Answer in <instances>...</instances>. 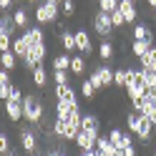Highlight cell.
I'll return each instance as SVG.
<instances>
[{
    "instance_id": "cell-30",
    "label": "cell",
    "mask_w": 156,
    "mask_h": 156,
    "mask_svg": "<svg viewBox=\"0 0 156 156\" xmlns=\"http://www.w3.org/2000/svg\"><path fill=\"white\" fill-rule=\"evenodd\" d=\"M61 45H63V51H76V35L71 30L61 33Z\"/></svg>"
},
{
    "instance_id": "cell-50",
    "label": "cell",
    "mask_w": 156,
    "mask_h": 156,
    "mask_svg": "<svg viewBox=\"0 0 156 156\" xmlns=\"http://www.w3.org/2000/svg\"><path fill=\"white\" fill-rule=\"evenodd\" d=\"M38 156H41V154H38Z\"/></svg>"
},
{
    "instance_id": "cell-34",
    "label": "cell",
    "mask_w": 156,
    "mask_h": 156,
    "mask_svg": "<svg viewBox=\"0 0 156 156\" xmlns=\"http://www.w3.org/2000/svg\"><path fill=\"white\" fill-rule=\"evenodd\" d=\"M81 96H83V98H88V101L96 96V88L91 86V81H88V78H86V81L81 83Z\"/></svg>"
},
{
    "instance_id": "cell-35",
    "label": "cell",
    "mask_w": 156,
    "mask_h": 156,
    "mask_svg": "<svg viewBox=\"0 0 156 156\" xmlns=\"http://www.w3.org/2000/svg\"><path fill=\"white\" fill-rule=\"evenodd\" d=\"M10 139H8V133L0 131V156H5V154H10Z\"/></svg>"
},
{
    "instance_id": "cell-1",
    "label": "cell",
    "mask_w": 156,
    "mask_h": 156,
    "mask_svg": "<svg viewBox=\"0 0 156 156\" xmlns=\"http://www.w3.org/2000/svg\"><path fill=\"white\" fill-rule=\"evenodd\" d=\"M23 119L35 126V129H41L43 121H45V108H43V101L38 98V96L33 93H25V98H23Z\"/></svg>"
},
{
    "instance_id": "cell-23",
    "label": "cell",
    "mask_w": 156,
    "mask_h": 156,
    "mask_svg": "<svg viewBox=\"0 0 156 156\" xmlns=\"http://www.w3.org/2000/svg\"><path fill=\"white\" fill-rule=\"evenodd\" d=\"M139 63H141L139 68H144V71H151V73H156V45H154L151 51H149V53H146V55L141 58Z\"/></svg>"
},
{
    "instance_id": "cell-48",
    "label": "cell",
    "mask_w": 156,
    "mask_h": 156,
    "mask_svg": "<svg viewBox=\"0 0 156 156\" xmlns=\"http://www.w3.org/2000/svg\"><path fill=\"white\" fill-rule=\"evenodd\" d=\"M131 3H139V0H131Z\"/></svg>"
},
{
    "instance_id": "cell-47",
    "label": "cell",
    "mask_w": 156,
    "mask_h": 156,
    "mask_svg": "<svg viewBox=\"0 0 156 156\" xmlns=\"http://www.w3.org/2000/svg\"><path fill=\"white\" fill-rule=\"evenodd\" d=\"M151 156H156V146H154V151H151Z\"/></svg>"
},
{
    "instance_id": "cell-38",
    "label": "cell",
    "mask_w": 156,
    "mask_h": 156,
    "mask_svg": "<svg viewBox=\"0 0 156 156\" xmlns=\"http://www.w3.org/2000/svg\"><path fill=\"white\" fill-rule=\"evenodd\" d=\"M10 93H13V83H0V101H8L10 98Z\"/></svg>"
},
{
    "instance_id": "cell-39",
    "label": "cell",
    "mask_w": 156,
    "mask_h": 156,
    "mask_svg": "<svg viewBox=\"0 0 156 156\" xmlns=\"http://www.w3.org/2000/svg\"><path fill=\"white\" fill-rule=\"evenodd\" d=\"M123 154H126V156H139V149L131 144V146H126V149H123Z\"/></svg>"
},
{
    "instance_id": "cell-8",
    "label": "cell",
    "mask_w": 156,
    "mask_h": 156,
    "mask_svg": "<svg viewBox=\"0 0 156 156\" xmlns=\"http://www.w3.org/2000/svg\"><path fill=\"white\" fill-rule=\"evenodd\" d=\"M23 35V41L28 43V45H41V43H45V33H43V28L41 25H33V28H28V30H23L20 33Z\"/></svg>"
},
{
    "instance_id": "cell-32",
    "label": "cell",
    "mask_w": 156,
    "mask_h": 156,
    "mask_svg": "<svg viewBox=\"0 0 156 156\" xmlns=\"http://www.w3.org/2000/svg\"><path fill=\"white\" fill-rule=\"evenodd\" d=\"M76 0H63V3H61V10H63V15L66 18H73L76 15Z\"/></svg>"
},
{
    "instance_id": "cell-10",
    "label": "cell",
    "mask_w": 156,
    "mask_h": 156,
    "mask_svg": "<svg viewBox=\"0 0 156 156\" xmlns=\"http://www.w3.org/2000/svg\"><path fill=\"white\" fill-rule=\"evenodd\" d=\"M96 139L98 136H93V133H88V131H81L76 136V146H78V151H96Z\"/></svg>"
},
{
    "instance_id": "cell-21",
    "label": "cell",
    "mask_w": 156,
    "mask_h": 156,
    "mask_svg": "<svg viewBox=\"0 0 156 156\" xmlns=\"http://www.w3.org/2000/svg\"><path fill=\"white\" fill-rule=\"evenodd\" d=\"M126 83H129V68H126V66L113 68V86H116V88H123V91H126Z\"/></svg>"
},
{
    "instance_id": "cell-46",
    "label": "cell",
    "mask_w": 156,
    "mask_h": 156,
    "mask_svg": "<svg viewBox=\"0 0 156 156\" xmlns=\"http://www.w3.org/2000/svg\"><path fill=\"white\" fill-rule=\"evenodd\" d=\"M151 91H154V93H156V81H154V86H151Z\"/></svg>"
},
{
    "instance_id": "cell-19",
    "label": "cell",
    "mask_w": 156,
    "mask_h": 156,
    "mask_svg": "<svg viewBox=\"0 0 156 156\" xmlns=\"http://www.w3.org/2000/svg\"><path fill=\"white\" fill-rule=\"evenodd\" d=\"M30 81L35 88H45V83H48V71H45V66H38L35 71L30 73Z\"/></svg>"
},
{
    "instance_id": "cell-12",
    "label": "cell",
    "mask_w": 156,
    "mask_h": 156,
    "mask_svg": "<svg viewBox=\"0 0 156 156\" xmlns=\"http://www.w3.org/2000/svg\"><path fill=\"white\" fill-rule=\"evenodd\" d=\"M78 106H81V101H78V103H71V101H55V119L68 121V119H71V113H73V108H78Z\"/></svg>"
},
{
    "instance_id": "cell-28",
    "label": "cell",
    "mask_w": 156,
    "mask_h": 156,
    "mask_svg": "<svg viewBox=\"0 0 156 156\" xmlns=\"http://www.w3.org/2000/svg\"><path fill=\"white\" fill-rule=\"evenodd\" d=\"M139 126H141V113L129 111V113H126V129H129L131 133H136V131H139Z\"/></svg>"
},
{
    "instance_id": "cell-17",
    "label": "cell",
    "mask_w": 156,
    "mask_h": 156,
    "mask_svg": "<svg viewBox=\"0 0 156 156\" xmlns=\"http://www.w3.org/2000/svg\"><path fill=\"white\" fill-rule=\"evenodd\" d=\"M126 88H141V91H146L141 68H129V83H126Z\"/></svg>"
},
{
    "instance_id": "cell-41",
    "label": "cell",
    "mask_w": 156,
    "mask_h": 156,
    "mask_svg": "<svg viewBox=\"0 0 156 156\" xmlns=\"http://www.w3.org/2000/svg\"><path fill=\"white\" fill-rule=\"evenodd\" d=\"M146 3H149V8H154V10H156V0H146Z\"/></svg>"
},
{
    "instance_id": "cell-13",
    "label": "cell",
    "mask_w": 156,
    "mask_h": 156,
    "mask_svg": "<svg viewBox=\"0 0 156 156\" xmlns=\"http://www.w3.org/2000/svg\"><path fill=\"white\" fill-rule=\"evenodd\" d=\"M5 116H8V121H13V123H20V121H23V103L5 101Z\"/></svg>"
},
{
    "instance_id": "cell-25",
    "label": "cell",
    "mask_w": 156,
    "mask_h": 156,
    "mask_svg": "<svg viewBox=\"0 0 156 156\" xmlns=\"http://www.w3.org/2000/svg\"><path fill=\"white\" fill-rule=\"evenodd\" d=\"M0 68H5V71H15V68H18V58H15L13 51L0 53Z\"/></svg>"
},
{
    "instance_id": "cell-44",
    "label": "cell",
    "mask_w": 156,
    "mask_h": 156,
    "mask_svg": "<svg viewBox=\"0 0 156 156\" xmlns=\"http://www.w3.org/2000/svg\"><path fill=\"white\" fill-rule=\"evenodd\" d=\"M0 35H5V28H3V23H0Z\"/></svg>"
},
{
    "instance_id": "cell-45",
    "label": "cell",
    "mask_w": 156,
    "mask_h": 156,
    "mask_svg": "<svg viewBox=\"0 0 156 156\" xmlns=\"http://www.w3.org/2000/svg\"><path fill=\"white\" fill-rule=\"evenodd\" d=\"M93 156H103V154H101V151H93Z\"/></svg>"
},
{
    "instance_id": "cell-26",
    "label": "cell",
    "mask_w": 156,
    "mask_h": 156,
    "mask_svg": "<svg viewBox=\"0 0 156 156\" xmlns=\"http://www.w3.org/2000/svg\"><path fill=\"white\" fill-rule=\"evenodd\" d=\"M96 71H98V76H101V81H103V88H111L113 86V68H108V66H98L96 68Z\"/></svg>"
},
{
    "instance_id": "cell-14",
    "label": "cell",
    "mask_w": 156,
    "mask_h": 156,
    "mask_svg": "<svg viewBox=\"0 0 156 156\" xmlns=\"http://www.w3.org/2000/svg\"><path fill=\"white\" fill-rule=\"evenodd\" d=\"M13 20L18 25V30H28V28H30V13H28V8H15Z\"/></svg>"
},
{
    "instance_id": "cell-5",
    "label": "cell",
    "mask_w": 156,
    "mask_h": 156,
    "mask_svg": "<svg viewBox=\"0 0 156 156\" xmlns=\"http://www.w3.org/2000/svg\"><path fill=\"white\" fill-rule=\"evenodd\" d=\"M73 35H76V51L81 53L83 58H86V55H91V51H93V45H91V33H88V30H83V28H78Z\"/></svg>"
},
{
    "instance_id": "cell-3",
    "label": "cell",
    "mask_w": 156,
    "mask_h": 156,
    "mask_svg": "<svg viewBox=\"0 0 156 156\" xmlns=\"http://www.w3.org/2000/svg\"><path fill=\"white\" fill-rule=\"evenodd\" d=\"M91 23H93V33L96 35H101L103 41H108L111 33H113V23H111V13H103L98 10L93 18H91Z\"/></svg>"
},
{
    "instance_id": "cell-33",
    "label": "cell",
    "mask_w": 156,
    "mask_h": 156,
    "mask_svg": "<svg viewBox=\"0 0 156 156\" xmlns=\"http://www.w3.org/2000/svg\"><path fill=\"white\" fill-rule=\"evenodd\" d=\"M98 10H103V13L119 10V0H98Z\"/></svg>"
},
{
    "instance_id": "cell-40",
    "label": "cell",
    "mask_w": 156,
    "mask_h": 156,
    "mask_svg": "<svg viewBox=\"0 0 156 156\" xmlns=\"http://www.w3.org/2000/svg\"><path fill=\"white\" fill-rule=\"evenodd\" d=\"M10 5H13V0H0V13H5Z\"/></svg>"
},
{
    "instance_id": "cell-36",
    "label": "cell",
    "mask_w": 156,
    "mask_h": 156,
    "mask_svg": "<svg viewBox=\"0 0 156 156\" xmlns=\"http://www.w3.org/2000/svg\"><path fill=\"white\" fill-rule=\"evenodd\" d=\"M111 23H113V28H116V30H121V28L126 25V20H123L121 10H113V13H111Z\"/></svg>"
},
{
    "instance_id": "cell-43",
    "label": "cell",
    "mask_w": 156,
    "mask_h": 156,
    "mask_svg": "<svg viewBox=\"0 0 156 156\" xmlns=\"http://www.w3.org/2000/svg\"><path fill=\"white\" fill-rule=\"evenodd\" d=\"M43 3H53V5H58V3H63V0H43Z\"/></svg>"
},
{
    "instance_id": "cell-15",
    "label": "cell",
    "mask_w": 156,
    "mask_h": 156,
    "mask_svg": "<svg viewBox=\"0 0 156 156\" xmlns=\"http://www.w3.org/2000/svg\"><path fill=\"white\" fill-rule=\"evenodd\" d=\"M154 45H156L154 41H133V43H131V55L136 58V61H141V58L149 53Z\"/></svg>"
},
{
    "instance_id": "cell-22",
    "label": "cell",
    "mask_w": 156,
    "mask_h": 156,
    "mask_svg": "<svg viewBox=\"0 0 156 156\" xmlns=\"http://www.w3.org/2000/svg\"><path fill=\"white\" fill-rule=\"evenodd\" d=\"M96 151H101L103 156H113L116 154V146L108 141V136H98V139H96Z\"/></svg>"
},
{
    "instance_id": "cell-49",
    "label": "cell",
    "mask_w": 156,
    "mask_h": 156,
    "mask_svg": "<svg viewBox=\"0 0 156 156\" xmlns=\"http://www.w3.org/2000/svg\"><path fill=\"white\" fill-rule=\"evenodd\" d=\"M33 3H38V0H33Z\"/></svg>"
},
{
    "instance_id": "cell-18",
    "label": "cell",
    "mask_w": 156,
    "mask_h": 156,
    "mask_svg": "<svg viewBox=\"0 0 156 156\" xmlns=\"http://www.w3.org/2000/svg\"><path fill=\"white\" fill-rule=\"evenodd\" d=\"M131 35H133V41H154V33H151V28L146 23H136Z\"/></svg>"
},
{
    "instance_id": "cell-20",
    "label": "cell",
    "mask_w": 156,
    "mask_h": 156,
    "mask_svg": "<svg viewBox=\"0 0 156 156\" xmlns=\"http://www.w3.org/2000/svg\"><path fill=\"white\" fill-rule=\"evenodd\" d=\"M0 23H3V28H5V35L18 38V35H15V33H18V25H15V20H13V13H0Z\"/></svg>"
},
{
    "instance_id": "cell-31",
    "label": "cell",
    "mask_w": 156,
    "mask_h": 156,
    "mask_svg": "<svg viewBox=\"0 0 156 156\" xmlns=\"http://www.w3.org/2000/svg\"><path fill=\"white\" fill-rule=\"evenodd\" d=\"M71 83V71H53V86Z\"/></svg>"
},
{
    "instance_id": "cell-29",
    "label": "cell",
    "mask_w": 156,
    "mask_h": 156,
    "mask_svg": "<svg viewBox=\"0 0 156 156\" xmlns=\"http://www.w3.org/2000/svg\"><path fill=\"white\" fill-rule=\"evenodd\" d=\"M53 71H71V55H66V53L55 55L53 58Z\"/></svg>"
},
{
    "instance_id": "cell-7",
    "label": "cell",
    "mask_w": 156,
    "mask_h": 156,
    "mask_svg": "<svg viewBox=\"0 0 156 156\" xmlns=\"http://www.w3.org/2000/svg\"><path fill=\"white\" fill-rule=\"evenodd\" d=\"M81 131H88V133H93V136H101V119H98L93 111H91V113H83Z\"/></svg>"
},
{
    "instance_id": "cell-42",
    "label": "cell",
    "mask_w": 156,
    "mask_h": 156,
    "mask_svg": "<svg viewBox=\"0 0 156 156\" xmlns=\"http://www.w3.org/2000/svg\"><path fill=\"white\" fill-rule=\"evenodd\" d=\"M113 156H126V154H123V149H116V154H113Z\"/></svg>"
},
{
    "instance_id": "cell-6",
    "label": "cell",
    "mask_w": 156,
    "mask_h": 156,
    "mask_svg": "<svg viewBox=\"0 0 156 156\" xmlns=\"http://www.w3.org/2000/svg\"><path fill=\"white\" fill-rule=\"evenodd\" d=\"M119 10L123 15L126 25H136V18H139V8H136V3H131V0H119Z\"/></svg>"
},
{
    "instance_id": "cell-4",
    "label": "cell",
    "mask_w": 156,
    "mask_h": 156,
    "mask_svg": "<svg viewBox=\"0 0 156 156\" xmlns=\"http://www.w3.org/2000/svg\"><path fill=\"white\" fill-rule=\"evenodd\" d=\"M33 18L38 20V25L58 23V5H53V3H41V5L33 10Z\"/></svg>"
},
{
    "instance_id": "cell-24",
    "label": "cell",
    "mask_w": 156,
    "mask_h": 156,
    "mask_svg": "<svg viewBox=\"0 0 156 156\" xmlns=\"http://www.w3.org/2000/svg\"><path fill=\"white\" fill-rule=\"evenodd\" d=\"M113 55H116L113 43H111V41H103V43L98 45V58H101L103 63H108V61H113Z\"/></svg>"
},
{
    "instance_id": "cell-2",
    "label": "cell",
    "mask_w": 156,
    "mask_h": 156,
    "mask_svg": "<svg viewBox=\"0 0 156 156\" xmlns=\"http://www.w3.org/2000/svg\"><path fill=\"white\" fill-rule=\"evenodd\" d=\"M20 146L23 151L30 156V154H41V133H38L35 126H20Z\"/></svg>"
},
{
    "instance_id": "cell-11",
    "label": "cell",
    "mask_w": 156,
    "mask_h": 156,
    "mask_svg": "<svg viewBox=\"0 0 156 156\" xmlns=\"http://www.w3.org/2000/svg\"><path fill=\"white\" fill-rule=\"evenodd\" d=\"M53 93H55V101H71V103H78L76 88H73L71 83H66V86H53Z\"/></svg>"
},
{
    "instance_id": "cell-16",
    "label": "cell",
    "mask_w": 156,
    "mask_h": 156,
    "mask_svg": "<svg viewBox=\"0 0 156 156\" xmlns=\"http://www.w3.org/2000/svg\"><path fill=\"white\" fill-rule=\"evenodd\" d=\"M10 51L15 53V58H18V61H25V58H28V53H30V45L23 41V35H18V38H13Z\"/></svg>"
},
{
    "instance_id": "cell-37",
    "label": "cell",
    "mask_w": 156,
    "mask_h": 156,
    "mask_svg": "<svg viewBox=\"0 0 156 156\" xmlns=\"http://www.w3.org/2000/svg\"><path fill=\"white\" fill-rule=\"evenodd\" d=\"M88 81H91V86L96 91H103V81H101V76H98V71H91V76H88Z\"/></svg>"
},
{
    "instance_id": "cell-9",
    "label": "cell",
    "mask_w": 156,
    "mask_h": 156,
    "mask_svg": "<svg viewBox=\"0 0 156 156\" xmlns=\"http://www.w3.org/2000/svg\"><path fill=\"white\" fill-rule=\"evenodd\" d=\"M108 141L116 146V149H126V146H131V144H133L131 136H129V133H123L121 129H116V126L108 131Z\"/></svg>"
},
{
    "instance_id": "cell-27",
    "label": "cell",
    "mask_w": 156,
    "mask_h": 156,
    "mask_svg": "<svg viewBox=\"0 0 156 156\" xmlns=\"http://www.w3.org/2000/svg\"><path fill=\"white\" fill-rule=\"evenodd\" d=\"M71 73L73 76H83L86 73V58L83 55H71Z\"/></svg>"
}]
</instances>
